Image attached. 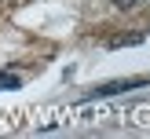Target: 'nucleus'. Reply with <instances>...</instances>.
Instances as JSON below:
<instances>
[{
  "label": "nucleus",
  "mask_w": 150,
  "mask_h": 139,
  "mask_svg": "<svg viewBox=\"0 0 150 139\" xmlns=\"http://www.w3.org/2000/svg\"><path fill=\"white\" fill-rule=\"evenodd\" d=\"M146 77H128V80H106V84L92 88V92H84V102L88 99H106V95H121V92H132V88H143Z\"/></svg>",
  "instance_id": "f257e3e1"
},
{
  "label": "nucleus",
  "mask_w": 150,
  "mask_h": 139,
  "mask_svg": "<svg viewBox=\"0 0 150 139\" xmlns=\"http://www.w3.org/2000/svg\"><path fill=\"white\" fill-rule=\"evenodd\" d=\"M22 80L15 77V73H0V92H11V88H18Z\"/></svg>",
  "instance_id": "f03ea898"
},
{
  "label": "nucleus",
  "mask_w": 150,
  "mask_h": 139,
  "mask_svg": "<svg viewBox=\"0 0 150 139\" xmlns=\"http://www.w3.org/2000/svg\"><path fill=\"white\" fill-rule=\"evenodd\" d=\"M114 4H117V7H132L136 0H114Z\"/></svg>",
  "instance_id": "7ed1b4c3"
}]
</instances>
